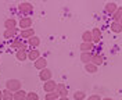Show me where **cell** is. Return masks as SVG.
<instances>
[{"mask_svg":"<svg viewBox=\"0 0 122 100\" xmlns=\"http://www.w3.org/2000/svg\"><path fill=\"white\" fill-rule=\"evenodd\" d=\"M21 86H22V84H21L20 79H8L7 82H6V89L13 93L21 90Z\"/></svg>","mask_w":122,"mask_h":100,"instance_id":"cell-1","label":"cell"},{"mask_svg":"<svg viewBox=\"0 0 122 100\" xmlns=\"http://www.w3.org/2000/svg\"><path fill=\"white\" fill-rule=\"evenodd\" d=\"M18 10H20L21 14L26 16V14H30L33 11V6H32V3H29V1H22V3H20Z\"/></svg>","mask_w":122,"mask_h":100,"instance_id":"cell-2","label":"cell"},{"mask_svg":"<svg viewBox=\"0 0 122 100\" xmlns=\"http://www.w3.org/2000/svg\"><path fill=\"white\" fill-rule=\"evenodd\" d=\"M32 18L30 17H22L21 20H20V22H18V25H20V28H21V31H24V29H29L30 26H32Z\"/></svg>","mask_w":122,"mask_h":100,"instance_id":"cell-3","label":"cell"},{"mask_svg":"<svg viewBox=\"0 0 122 100\" xmlns=\"http://www.w3.org/2000/svg\"><path fill=\"white\" fill-rule=\"evenodd\" d=\"M56 88H57V82L53 81V79H50V81L45 82V85H43V90H45L46 93L56 92Z\"/></svg>","mask_w":122,"mask_h":100,"instance_id":"cell-4","label":"cell"},{"mask_svg":"<svg viewBox=\"0 0 122 100\" xmlns=\"http://www.w3.org/2000/svg\"><path fill=\"white\" fill-rule=\"evenodd\" d=\"M101 42V31L99 28H93L92 29V43H100Z\"/></svg>","mask_w":122,"mask_h":100,"instance_id":"cell-5","label":"cell"},{"mask_svg":"<svg viewBox=\"0 0 122 100\" xmlns=\"http://www.w3.org/2000/svg\"><path fill=\"white\" fill-rule=\"evenodd\" d=\"M39 78H40V81H43V82L50 81V79H51V71H50L49 68L42 69V71L39 72Z\"/></svg>","mask_w":122,"mask_h":100,"instance_id":"cell-6","label":"cell"},{"mask_svg":"<svg viewBox=\"0 0 122 100\" xmlns=\"http://www.w3.org/2000/svg\"><path fill=\"white\" fill-rule=\"evenodd\" d=\"M56 92L58 93L60 97H67V96H68V89H67V86L64 84H57Z\"/></svg>","mask_w":122,"mask_h":100,"instance_id":"cell-7","label":"cell"},{"mask_svg":"<svg viewBox=\"0 0 122 100\" xmlns=\"http://www.w3.org/2000/svg\"><path fill=\"white\" fill-rule=\"evenodd\" d=\"M35 68L39 69V71H42V69L47 68V60H46L45 57H42V56H40L38 60L35 61Z\"/></svg>","mask_w":122,"mask_h":100,"instance_id":"cell-8","label":"cell"},{"mask_svg":"<svg viewBox=\"0 0 122 100\" xmlns=\"http://www.w3.org/2000/svg\"><path fill=\"white\" fill-rule=\"evenodd\" d=\"M15 57H17L18 61H25V60H28V50H26V47H25V49H21V50H17Z\"/></svg>","mask_w":122,"mask_h":100,"instance_id":"cell-9","label":"cell"},{"mask_svg":"<svg viewBox=\"0 0 122 100\" xmlns=\"http://www.w3.org/2000/svg\"><path fill=\"white\" fill-rule=\"evenodd\" d=\"M104 10H106V13H107V14L112 16V14H114L115 11L118 10V6H117V3H114V1H108V3L106 4V8H104Z\"/></svg>","mask_w":122,"mask_h":100,"instance_id":"cell-10","label":"cell"},{"mask_svg":"<svg viewBox=\"0 0 122 100\" xmlns=\"http://www.w3.org/2000/svg\"><path fill=\"white\" fill-rule=\"evenodd\" d=\"M20 36H21V39H28V40H29L32 36H35V31H33V28L20 31Z\"/></svg>","mask_w":122,"mask_h":100,"instance_id":"cell-11","label":"cell"},{"mask_svg":"<svg viewBox=\"0 0 122 100\" xmlns=\"http://www.w3.org/2000/svg\"><path fill=\"white\" fill-rule=\"evenodd\" d=\"M11 47L17 49V50H21V49H25V45H24L21 38H14V40L11 42Z\"/></svg>","mask_w":122,"mask_h":100,"instance_id":"cell-12","label":"cell"},{"mask_svg":"<svg viewBox=\"0 0 122 100\" xmlns=\"http://www.w3.org/2000/svg\"><path fill=\"white\" fill-rule=\"evenodd\" d=\"M39 57H40V52H39L38 49H32V50L28 52V60H30V61L35 63Z\"/></svg>","mask_w":122,"mask_h":100,"instance_id":"cell-13","label":"cell"},{"mask_svg":"<svg viewBox=\"0 0 122 100\" xmlns=\"http://www.w3.org/2000/svg\"><path fill=\"white\" fill-rule=\"evenodd\" d=\"M92 64H94L96 67H99V65H101L103 63H104V57L101 56V54H93L92 56Z\"/></svg>","mask_w":122,"mask_h":100,"instance_id":"cell-14","label":"cell"},{"mask_svg":"<svg viewBox=\"0 0 122 100\" xmlns=\"http://www.w3.org/2000/svg\"><path fill=\"white\" fill-rule=\"evenodd\" d=\"M93 47H94L93 43H83V42H82L81 46H79V50H81L82 53H92Z\"/></svg>","mask_w":122,"mask_h":100,"instance_id":"cell-15","label":"cell"},{"mask_svg":"<svg viewBox=\"0 0 122 100\" xmlns=\"http://www.w3.org/2000/svg\"><path fill=\"white\" fill-rule=\"evenodd\" d=\"M18 28H14V29H6L4 31V33H3V36H4V39H13L15 38V35L18 33Z\"/></svg>","mask_w":122,"mask_h":100,"instance_id":"cell-16","label":"cell"},{"mask_svg":"<svg viewBox=\"0 0 122 100\" xmlns=\"http://www.w3.org/2000/svg\"><path fill=\"white\" fill-rule=\"evenodd\" d=\"M15 26H17V20L15 18H7L4 21V28L6 29H14Z\"/></svg>","mask_w":122,"mask_h":100,"instance_id":"cell-17","label":"cell"},{"mask_svg":"<svg viewBox=\"0 0 122 100\" xmlns=\"http://www.w3.org/2000/svg\"><path fill=\"white\" fill-rule=\"evenodd\" d=\"M28 43H29V46L32 47V49H38V46L40 45V39L35 35V36H32V38L28 40Z\"/></svg>","mask_w":122,"mask_h":100,"instance_id":"cell-18","label":"cell"},{"mask_svg":"<svg viewBox=\"0 0 122 100\" xmlns=\"http://www.w3.org/2000/svg\"><path fill=\"white\" fill-rule=\"evenodd\" d=\"M121 18H122V7L118 6V10L112 14V20H114V22H119V21H121Z\"/></svg>","mask_w":122,"mask_h":100,"instance_id":"cell-19","label":"cell"},{"mask_svg":"<svg viewBox=\"0 0 122 100\" xmlns=\"http://www.w3.org/2000/svg\"><path fill=\"white\" fill-rule=\"evenodd\" d=\"M92 56H93V53H82L81 54V61L85 63V64H89L92 61Z\"/></svg>","mask_w":122,"mask_h":100,"instance_id":"cell-20","label":"cell"},{"mask_svg":"<svg viewBox=\"0 0 122 100\" xmlns=\"http://www.w3.org/2000/svg\"><path fill=\"white\" fill-rule=\"evenodd\" d=\"M82 40H83V43H92V32L85 31L82 33Z\"/></svg>","mask_w":122,"mask_h":100,"instance_id":"cell-21","label":"cell"},{"mask_svg":"<svg viewBox=\"0 0 122 100\" xmlns=\"http://www.w3.org/2000/svg\"><path fill=\"white\" fill-rule=\"evenodd\" d=\"M25 97H26V92L22 89L14 93V100H25Z\"/></svg>","mask_w":122,"mask_h":100,"instance_id":"cell-22","label":"cell"},{"mask_svg":"<svg viewBox=\"0 0 122 100\" xmlns=\"http://www.w3.org/2000/svg\"><path fill=\"white\" fill-rule=\"evenodd\" d=\"M85 69H86V72H89V74H94V72H97V67L94 65V64H85Z\"/></svg>","mask_w":122,"mask_h":100,"instance_id":"cell-23","label":"cell"},{"mask_svg":"<svg viewBox=\"0 0 122 100\" xmlns=\"http://www.w3.org/2000/svg\"><path fill=\"white\" fill-rule=\"evenodd\" d=\"M45 99L46 100H58L60 96H58L57 92H50V93H46L45 95Z\"/></svg>","mask_w":122,"mask_h":100,"instance_id":"cell-24","label":"cell"},{"mask_svg":"<svg viewBox=\"0 0 122 100\" xmlns=\"http://www.w3.org/2000/svg\"><path fill=\"white\" fill-rule=\"evenodd\" d=\"M111 31L115 33H121L122 32V25L119 22H112L111 24Z\"/></svg>","mask_w":122,"mask_h":100,"instance_id":"cell-25","label":"cell"},{"mask_svg":"<svg viewBox=\"0 0 122 100\" xmlns=\"http://www.w3.org/2000/svg\"><path fill=\"white\" fill-rule=\"evenodd\" d=\"M3 100H14V93L4 89L3 90Z\"/></svg>","mask_w":122,"mask_h":100,"instance_id":"cell-26","label":"cell"},{"mask_svg":"<svg viewBox=\"0 0 122 100\" xmlns=\"http://www.w3.org/2000/svg\"><path fill=\"white\" fill-rule=\"evenodd\" d=\"M85 97H86V93H85L83 90H76V92L74 93V99L75 100H83Z\"/></svg>","mask_w":122,"mask_h":100,"instance_id":"cell-27","label":"cell"},{"mask_svg":"<svg viewBox=\"0 0 122 100\" xmlns=\"http://www.w3.org/2000/svg\"><path fill=\"white\" fill-rule=\"evenodd\" d=\"M39 96L36 92H26V97H25V100H38Z\"/></svg>","mask_w":122,"mask_h":100,"instance_id":"cell-28","label":"cell"},{"mask_svg":"<svg viewBox=\"0 0 122 100\" xmlns=\"http://www.w3.org/2000/svg\"><path fill=\"white\" fill-rule=\"evenodd\" d=\"M87 100H101V97H100V95H90Z\"/></svg>","mask_w":122,"mask_h":100,"instance_id":"cell-29","label":"cell"},{"mask_svg":"<svg viewBox=\"0 0 122 100\" xmlns=\"http://www.w3.org/2000/svg\"><path fill=\"white\" fill-rule=\"evenodd\" d=\"M0 100H3V90L0 89Z\"/></svg>","mask_w":122,"mask_h":100,"instance_id":"cell-30","label":"cell"},{"mask_svg":"<svg viewBox=\"0 0 122 100\" xmlns=\"http://www.w3.org/2000/svg\"><path fill=\"white\" fill-rule=\"evenodd\" d=\"M101 100H114V99H111V97H104V99H101Z\"/></svg>","mask_w":122,"mask_h":100,"instance_id":"cell-31","label":"cell"},{"mask_svg":"<svg viewBox=\"0 0 122 100\" xmlns=\"http://www.w3.org/2000/svg\"><path fill=\"white\" fill-rule=\"evenodd\" d=\"M58 100H68V97H60Z\"/></svg>","mask_w":122,"mask_h":100,"instance_id":"cell-32","label":"cell"},{"mask_svg":"<svg viewBox=\"0 0 122 100\" xmlns=\"http://www.w3.org/2000/svg\"><path fill=\"white\" fill-rule=\"evenodd\" d=\"M119 24H121V25H122V18H121V21H119Z\"/></svg>","mask_w":122,"mask_h":100,"instance_id":"cell-33","label":"cell"},{"mask_svg":"<svg viewBox=\"0 0 122 100\" xmlns=\"http://www.w3.org/2000/svg\"><path fill=\"white\" fill-rule=\"evenodd\" d=\"M121 100H122V99H121Z\"/></svg>","mask_w":122,"mask_h":100,"instance_id":"cell-34","label":"cell"}]
</instances>
